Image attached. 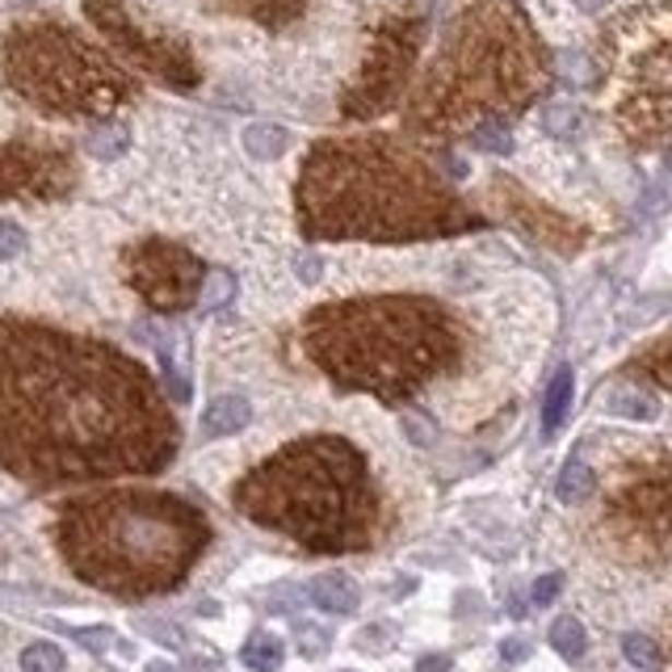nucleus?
Here are the masks:
<instances>
[{"label":"nucleus","mask_w":672,"mask_h":672,"mask_svg":"<svg viewBox=\"0 0 672 672\" xmlns=\"http://www.w3.org/2000/svg\"><path fill=\"white\" fill-rule=\"evenodd\" d=\"M177 441L161 382L131 353L0 316V471L43 492L156 475Z\"/></svg>","instance_id":"1"},{"label":"nucleus","mask_w":672,"mask_h":672,"mask_svg":"<svg viewBox=\"0 0 672 672\" xmlns=\"http://www.w3.org/2000/svg\"><path fill=\"white\" fill-rule=\"evenodd\" d=\"M295 207L307 240L412 244L484 227L421 152L387 134L316 143L298 168Z\"/></svg>","instance_id":"2"},{"label":"nucleus","mask_w":672,"mask_h":672,"mask_svg":"<svg viewBox=\"0 0 672 672\" xmlns=\"http://www.w3.org/2000/svg\"><path fill=\"white\" fill-rule=\"evenodd\" d=\"M551 84V59L534 26L505 0H475L403 109L408 131L421 139H455L484 122H509Z\"/></svg>","instance_id":"3"},{"label":"nucleus","mask_w":672,"mask_h":672,"mask_svg":"<svg viewBox=\"0 0 672 672\" xmlns=\"http://www.w3.org/2000/svg\"><path fill=\"white\" fill-rule=\"evenodd\" d=\"M59 555L84 585L109 597H161L186 580L211 546V521L173 492L109 487L76 496L55 521Z\"/></svg>","instance_id":"4"},{"label":"nucleus","mask_w":672,"mask_h":672,"mask_svg":"<svg viewBox=\"0 0 672 672\" xmlns=\"http://www.w3.org/2000/svg\"><path fill=\"white\" fill-rule=\"evenodd\" d=\"M303 353L345 391L400 403L455 370L458 320L425 295H370L316 307L303 320Z\"/></svg>","instance_id":"5"},{"label":"nucleus","mask_w":672,"mask_h":672,"mask_svg":"<svg viewBox=\"0 0 672 672\" xmlns=\"http://www.w3.org/2000/svg\"><path fill=\"white\" fill-rule=\"evenodd\" d=\"M236 509L316 555L366 551L382 530V492L366 455L345 437H303L252 467L232 492Z\"/></svg>","instance_id":"6"},{"label":"nucleus","mask_w":672,"mask_h":672,"mask_svg":"<svg viewBox=\"0 0 672 672\" xmlns=\"http://www.w3.org/2000/svg\"><path fill=\"white\" fill-rule=\"evenodd\" d=\"M4 84L47 118H109L139 93L134 76L55 17H30L4 34Z\"/></svg>","instance_id":"7"},{"label":"nucleus","mask_w":672,"mask_h":672,"mask_svg":"<svg viewBox=\"0 0 672 672\" xmlns=\"http://www.w3.org/2000/svg\"><path fill=\"white\" fill-rule=\"evenodd\" d=\"M601 530L610 546L635 564L672 559V467L626 480L605 500Z\"/></svg>","instance_id":"8"},{"label":"nucleus","mask_w":672,"mask_h":672,"mask_svg":"<svg viewBox=\"0 0 672 672\" xmlns=\"http://www.w3.org/2000/svg\"><path fill=\"white\" fill-rule=\"evenodd\" d=\"M421 30L425 26L412 9L387 13L378 22V30L370 34V47H366V59L357 68V81L350 84V93L341 102L345 118H375L400 97V89L412 76L416 51H421Z\"/></svg>","instance_id":"9"},{"label":"nucleus","mask_w":672,"mask_h":672,"mask_svg":"<svg viewBox=\"0 0 672 672\" xmlns=\"http://www.w3.org/2000/svg\"><path fill=\"white\" fill-rule=\"evenodd\" d=\"M84 13L148 76L164 81L168 89H193L198 84V63H193V55H189L181 38L139 22L131 9L118 4V0H84Z\"/></svg>","instance_id":"10"},{"label":"nucleus","mask_w":672,"mask_h":672,"mask_svg":"<svg viewBox=\"0 0 672 672\" xmlns=\"http://www.w3.org/2000/svg\"><path fill=\"white\" fill-rule=\"evenodd\" d=\"M122 273L127 286L143 298L152 311L173 316V311H189L202 286H207V266L202 257H193L186 244L173 240H139L122 252Z\"/></svg>","instance_id":"11"},{"label":"nucleus","mask_w":672,"mask_h":672,"mask_svg":"<svg viewBox=\"0 0 672 672\" xmlns=\"http://www.w3.org/2000/svg\"><path fill=\"white\" fill-rule=\"evenodd\" d=\"M76 156L38 134L0 143V202H55L76 189Z\"/></svg>","instance_id":"12"},{"label":"nucleus","mask_w":672,"mask_h":672,"mask_svg":"<svg viewBox=\"0 0 672 672\" xmlns=\"http://www.w3.org/2000/svg\"><path fill=\"white\" fill-rule=\"evenodd\" d=\"M227 13H240L248 22H257V26H269V30H282L291 26L295 17H303V9L311 4V0H219Z\"/></svg>","instance_id":"13"},{"label":"nucleus","mask_w":672,"mask_h":672,"mask_svg":"<svg viewBox=\"0 0 672 672\" xmlns=\"http://www.w3.org/2000/svg\"><path fill=\"white\" fill-rule=\"evenodd\" d=\"M307 597H311V605H320L323 614H353L357 610V585H353L350 576H341V571L311 580Z\"/></svg>","instance_id":"14"},{"label":"nucleus","mask_w":672,"mask_h":672,"mask_svg":"<svg viewBox=\"0 0 672 672\" xmlns=\"http://www.w3.org/2000/svg\"><path fill=\"white\" fill-rule=\"evenodd\" d=\"M248 421H252L248 400H240V396H219V400L207 408V416H202V433H207V437H232V433H240Z\"/></svg>","instance_id":"15"},{"label":"nucleus","mask_w":672,"mask_h":672,"mask_svg":"<svg viewBox=\"0 0 672 672\" xmlns=\"http://www.w3.org/2000/svg\"><path fill=\"white\" fill-rule=\"evenodd\" d=\"M286 148H291V134L282 127H273V122H252L244 131V152L257 156V161H278Z\"/></svg>","instance_id":"16"},{"label":"nucleus","mask_w":672,"mask_h":672,"mask_svg":"<svg viewBox=\"0 0 672 672\" xmlns=\"http://www.w3.org/2000/svg\"><path fill=\"white\" fill-rule=\"evenodd\" d=\"M567 408H571V370L564 366L559 375L551 378V387H546V403H542V433H546V437L559 433Z\"/></svg>","instance_id":"17"},{"label":"nucleus","mask_w":672,"mask_h":672,"mask_svg":"<svg viewBox=\"0 0 672 672\" xmlns=\"http://www.w3.org/2000/svg\"><path fill=\"white\" fill-rule=\"evenodd\" d=\"M630 370H635V375H644V378H651L656 387L672 391V337L669 341H660V345H651L647 353H639V357L630 362Z\"/></svg>","instance_id":"18"},{"label":"nucleus","mask_w":672,"mask_h":672,"mask_svg":"<svg viewBox=\"0 0 672 672\" xmlns=\"http://www.w3.org/2000/svg\"><path fill=\"white\" fill-rule=\"evenodd\" d=\"M592 487H597V480H592V467H585L580 458H571L564 471H559V484H555V492H559V500L564 505H585L592 496Z\"/></svg>","instance_id":"19"},{"label":"nucleus","mask_w":672,"mask_h":672,"mask_svg":"<svg viewBox=\"0 0 672 672\" xmlns=\"http://www.w3.org/2000/svg\"><path fill=\"white\" fill-rule=\"evenodd\" d=\"M240 660L252 672H278L282 669V660H286V647H282V639H273V635H252V639L244 644Z\"/></svg>","instance_id":"20"},{"label":"nucleus","mask_w":672,"mask_h":672,"mask_svg":"<svg viewBox=\"0 0 672 672\" xmlns=\"http://www.w3.org/2000/svg\"><path fill=\"white\" fill-rule=\"evenodd\" d=\"M605 408H610L614 416H630V421H651V416L660 412L656 400H651L647 391H635V387H614L610 400H605Z\"/></svg>","instance_id":"21"},{"label":"nucleus","mask_w":672,"mask_h":672,"mask_svg":"<svg viewBox=\"0 0 672 672\" xmlns=\"http://www.w3.org/2000/svg\"><path fill=\"white\" fill-rule=\"evenodd\" d=\"M551 647L564 656V660H580L585 656V647H589V639H585V626L576 618H559L555 626H551Z\"/></svg>","instance_id":"22"},{"label":"nucleus","mask_w":672,"mask_h":672,"mask_svg":"<svg viewBox=\"0 0 672 672\" xmlns=\"http://www.w3.org/2000/svg\"><path fill=\"white\" fill-rule=\"evenodd\" d=\"M542 127L551 134H559V139H571V134H580L585 127V109L580 106H546L542 109Z\"/></svg>","instance_id":"23"},{"label":"nucleus","mask_w":672,"mask_h":672,"mask_svg":"<svg viewBox=\"0 0 672 672\" xmlns=\"http://www.w3.org/2000/svg\"><path fill=\"white\" fill-rule=\"evenodd\" d=\"M622 651H626V660L635 664V669H660L664 664V651H660V644L656 639H647V635H626L622 639Z\"/></svg>","instance_id":"24"},{"label":"nucleus","mask_w":672,"mask_h":672,"mask_svg":"<svg viewBox=\"0 0 672 672\" xmlns=\"http://www.w3.org/2000/svg\"><path fill=\"white\" fill-rule=\"evenodd\" d=\"M22 672H63V651L55 644H30L22 651Z\"/></svg>","instance_id":"25"},{"label":"nucleus","mask_w":672,"mask_h":672,"mask_svg":"<svg viewBox=\"0 0 672 672\" xmlns=\"http://www.w3.org/2000/svg\"><path fill=\"white\" fill-rule=\"evenodd\" d=\"M89 152L93 156H122L127 152V127H102V131L89 134Z\"/></svg>","instance_id":"26"},{"label":"nucleus","mask_w":672,"mask_h":672,"mask_svg":"<svg viewBox=\"0 0 672 672\" xmlns=\"http://www.w3.org/2000/svg\"><path fill=\"white\" fill-rule=\"evenodd\" d=\"M22 248H26V232L13 219H0V261L22 257Z\"/></svg>","instance_id":"27"},{"label":"nucleus","mask_w":672,"mask_h":672,"mask_svg":"<svg viewBox=\"0 0 672 672\" xmlns=\"http://www.w3.org/2000/svg\"><path fill=\"white\" fill-rule=\"evenodd\" d=\"M471 139L487 152H509V122H484L480 131H471Z\"/></svg>","instance_id":"28"},{"label":"nucleus","mask_w":672,"mask_h":672,"mask_svg":"<svg viewBox=\"0 0 672 672\" xmlns=\"http://www.w3.org/2000/svg\"><path fill=\"white\" fill-rule=\"evenodd\" d=\"M559 589H564V576H555V571H551V576H542V580H538L530 597H534V605H551V601L559 597Z\"/></svg>","instance_id":"29"},{"label":"nucleus","mask_w":672,"mask_h":672,"mask_svg":"<svg viewBox=\"0 0 672 672\" xmlns=\"http://www.w3.org/2000/svg\"><path fill=\"white\" fill-rule=\"evenodd\" d=\"M403 425H408V433H412V441H421V446H425V441H433V425H429V421L421 425L416 416H403Z\"/></svg>","instance_id":"30"},{"label":"nucleus","mask_w":672,"mask_h":672,"mask_svg":"<svg viewBox=\"0 0 672 672\" xmlns=\"http://www.w3.org/2000/svg\"><path fill=\"white\" fill-rule=\"evenodd\" d=\"M303 639H307V656H320L323 647H328V635H320V630H311V626H303Z\"/></svg>","instance_id":"31"},{"label":"nucleus","mask_w":672,"mask_h":672,"mask_svg":"<svg viewBox=\"0 0 672 672\" xmlns=\"http://www.w3.org/2000/svg\"><path fill=\"white\" fill-rule=\"evenodd\" d=\"M416 672H450V660L446 656H421Z\"/></svg>","instance_id":"32"},{"label":"nucleus","mask_w":672,"mask_h":672,"mask_svg":"<svg viewBox=\"0 0 672 672\" xmlns=\"http://www.w3.org/2000/svg\"><path fill=\"white\" fill-rule=\"evenodd\" d=\"M614 0H576V9H585V13H601V9H610Z\"/></svg>","instance_id":"33"},{"label":"nucleus","mask_w":672,"mask_h":672,"mask_svg":"<svg viewBox=\"0 0 672 672\" xmlns=\"http://www.w3.org/2000/svg\"><path fill=\"white\" fill-rule=\"evenodd\" d=\"M521 656H526V644H521V639H509V644H505V660H521Z\"/></svg>","instance_id":"34"},{"label":"nucleus","mask_w":672,"mask_h":672,"mask_svg":"<svg viewBox=\"0 0 672 672\" xmlns=\"http://www.w3.org/2000/svg\"><path fill=\"white\" fill-rule=\"evenodd\" d=\"M669 660H672V639H669Z\"/></svg>","instance_id":"35"},{"label":"nucleus","mask_w":672,"mask_h":672,"mask_svg":"<svg viewBox=\"0 0 672 672\" xmlns=\"http://www.w3.org/2000/svg\"><path fill=\"white\" fill-rule=\"evenodd\" d=\"M152 672H168V669H152Z\"/></svg>","instance_id":"36"}]
</instances>
